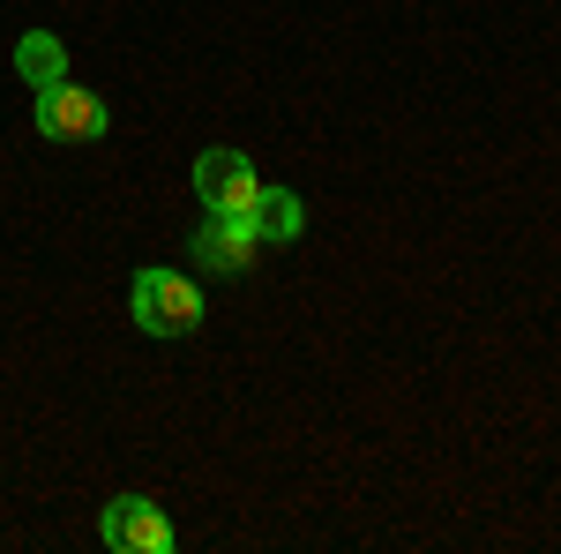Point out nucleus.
I'll use <instances>...</instances> for the list:
<instances>
[{
  "label": "nucleus",
  "instance_id": "f03ea898",
  "mask_svg": "<svg viewBox=\"0 0 561 554\" xmlns=\"http://www.w3.org/2000/svg\"><path fill=\"white\" fill-rule=\"evenodd\" d=\"M113 128V113H105V98L83 83H45L38 90V135L45 143H98V135Z\"/></svg>",
  "mask_w": 561,
  "mask_h": 554
},
{
  "label": "nucleus",
  "instance_id": "39448f33",
  "mask_svg": "<svg viewBox=\"0 0 561 554\" xmlns=\"http://www.w3.org/2000/svg\"><path fill=\"white\" fill-rule=\"evenodd\" d=\"M255 225H248V217H203V225H195V240H187V256L203 262V270H217V278H240V270H255Z\"/></svg>",
  "mask_w": 561,
  "mask_h": 554
},
{
  "label": "nucleus",
  "instance_id": "f257e3e1",
  "mask_svg": "<svg viewBox=\"0 0 561 554\" xmlns=\"http://www.w3.org/2000/svg\"><path fill=\"white\" fill-rule=\"evenodd\" d=\"M135 323L150 330V338H187V330H203V293H195V278H180V270H135Z\"/></svg>",
  "mask_w": 561,
  "mask_h": 554
},
{
  "label": "nucleus",
  "instance_id": "20e7f679",
  "mask_svg": "<svg viewBox=\"0 0 561 554\" xmlns=\"http://www.w3.org/2000/svg\"><path fill=\"white\" fill-rule=\"evenodd\" d=\"M255 166H248V150H203L195 158V195L210 203L217 217H248V203H255Z\"/></svg>",
  "mask_w": 561,
  "mask_h": 554
},
{
  "label": "nucleus",
  "instance_id": "423d86ee",
  "mask_svg": "<svg viewBox=\"0 0 561 554\" xmlns=\"http://www.w3.org/2000/svg\"><path fill=\"white\" fill-rule=\"evenodd\" d=\"M248 225H255V240H300V233H307L300 188H255V203H248Z\"/></svg>",
  "mask_w": 561,
  "mask_h": 554
},
{
  "label": "nucleus",
  "instance_id": "7ed1b4c3",
  "mask_svg": "<svg viewBox=\"0 0 561 554\" xmlns=\"http://www.w3.org/2000/svg\"><path fill=\"white\" fill-rule=\"evenodd\" d=\"M98 532H105L113 554H173V517L158 510L150 495H113Z\"/></svg>",
  "mask_w": 561,
  "mask_h": 554
},
{
  "label": "nucleus",
  "instance_id": "0eeeda50",
  "mask_svg": "<svg viewBox=\"0 0 561 554\" xmlns=\"http://www.w3.org/2000/svg\"><path fill=\"white\" fill-rule=\"evenodd\" d=\"M15 68H23V83H68V53H60V38H45V31H31V38L15 45Z\"/></svg>",
  "mask_w": 561,
  "mask_h": 554
}]
</instances>
